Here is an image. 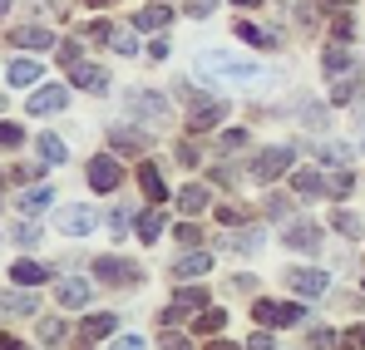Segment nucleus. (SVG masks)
<instances>
[{
  "label": "nucleus",
  "mask_w": 365,
  "mask_h": 350,
  "mask_svg": "<svg viewBox=\"0 0 365 350\" xmlns=\"http://www.w3.org/2000/svg\"><path fill=\"white\" fill-rule=\"evenodd\" d=\"M336 227H341L346 237H361V232H365V222L356 217V212H336Z\"/></svg>",
  "instance_id": "32"
},
{
  "label": "nucleus",
  "mask_w": 365,
  "mask_h": 350,
  "mask_svg": "<svg viewBox=\"0 0 365 350\" xmlns=\"http://www.w3.org/2000/svg\"><path fill=\"white\" fill-rule=\"evenodd\" d=\"M287 168H292V148H267V153L252 163V177H257V182H272V177H282Z\"/></svg>",
  "instance_id": "4"
},
{
  "label": "nucleus",
  "mask_w": 365,
  "mask_h": 350,
  "mask_svg": "<svg viewBox=\"0 0 365 350\" xmlns=\"http://www.w3.org/2000/svg\"><path fill=\"white\" fill-rule=\"evenodd\" d=\"M50 202H55V192H50V187H35L20 207H25V212H40V207H50Z\"/></svg>",
  "instance_id": "31"
},
{
  "label": "nucleus",
  "mask_w": 365,
  "mask_h": 350,
  "mask_svg": "<svg viewBox=\"0 0 365 350\" xmlns=\"http://www.w3.org/2000/svg\"><path fill=\"white\" fill-rule=\"evenodd\" d=\"M178 207H182V212H202V207H207V187L187 182V187L178 192Z\"/></svg>",
  "instance_id": "19"
},
{
  "label": "nucleus",
  "mask_w": 365,
  "mask_h": 350,
  "mask_svg": "<svg viewBox=\"0 0 365 350\" xmlns=\"http://www.w3.org/2000/svg\"><path fill=\"white\" fill-rule=\"evenodd\" d=\"M237 35H242V40H252V45H262V50H267V45H277V40H272L267 30H257L252 20H242V25H237Z\"/></svg>",
  "instance_id": "30"
},
{
  "label": "nucleus",
  "mask_w": 365,
  "mask_h": 350,
  "mask_svg": "<svg viewBox=\"0 0 365 350\" xmlns=\"http://www.w3.org/2000/svg\"><path fill=\"white\" fill-rule=\"evenodd\" d=\"M257 321L282 331V326H297L302 321V306H282V301H257Z\"/></svg>",
  "instance_id": "5"
},
{
  "label": "nucleus",
  "mask_w": 365,
  "mask_h": 350,
  "mask_svg": "<svg viewBox=\"0 0 365 350\" xmlns=\"http://www.w3.org/2000/svg\"><path fill=\"white\" fill-rule=\"evenodd\" d=\"M64 104H69V89L64 84H45V89L30 94V114H60Z\"/></svg>",
  "instance_id": "7"
},
{
  "label": "nucleus",
  "mask_w": 365,
  "mask_h": 350,
  "mask_svg": "<svg viewBox=\"0 0 365 350\" xmlns=\"http://www.w3.org/2000/svg\"><path fill=\"white\" fill-rule=\"evenodd\" d=\"M138 182H143V192H148L153 202H163V192H168V187H163V177H158L153 163H143V168H138Z\"/></svg>",
  "instance_id": "21"
},
{
  "label": "nucleus",
  "mask_w": 365,
  "mask_h": 350,
  "mask_svg": "<svg viewBox=\"0 0 365 350\" xmlns=\"http://www.w3.org/2000/svg\"><path fill=\"white\" fill-rule=\"evenodd\" d=\"M356 94H361V84H356V74H341V84H336V94H331V99H336V104H351Z\"/></svg>",
  "instance_id": "29"
},
{
  "label": "nucleus",
  "mask_w": 365,
  "mask_h": 350,
  "mask_svg": "<svg viewBox=\"0 0 365 350\" xmlns=\"http://www.w3.org/2000/svg\"><path fill=\"white\" fill-rule=\"evenodd\" d=\"M287 282H292L297 296H321L326 292V272H306V267H297V272H287Z\"/></svg>",
  "instance_id": "10"
},
{
  "label": "nucleus",
  "mask_w": 365,
  "mask_h": 350,
  "mask_svg": "<svg viewBox=\"0 0 365 350\" xmlns=\"http://www.w3.org/2000/svg\"><path fill=\"white\" fill-rule=\"evenodd\" d=\"M60 59L74 69V64H79V40H64V45H60Z\"/></svg>",
  "instance_id": "40"
},
{
  "label": "nucleus",
  "mask_w": 365,
  "mask_h": 350,
  "mask_svg": "<svg viewBox=\"0 0 365 350\" xmlns=\"http://www.w3.org/2000/svg\"><path fill=\"white\" fill-rule=\"evenodd\" d=\"M321 158L341 168V163H351V148H341V143H326V148H321Z\"/></svg>",
  "instance_id": "33"
},
{
  "label": "nucleus",
  "mask_w": 365,
  "mask_h": 350,
  "mask_svg": "<svg viewBox=\"0 0 365 350\" xmlns=\"http://www.w3.org/2000/svg\"><path fill=\"white\" fill-rule=\"evenodd\" d=\"M207 306V292L202 287H182L178 296H173V306L163 311V321H182V316H192V311H202Z\"/></svg>",
  "instance_id": "6"
},
{
  "label": "nucleus",
  "mask_w": 365,
  "mask_h": 350,
  "mask_svg": "<svg viewBox=\"0 0 365 350\" xmlns=\"http://www.w3.org/2000/svg\"><path fill=\"white\" fill-rule=\"evenodd\" d=\"M232 5H257V0H232Z\"/></svg>",
  "instance_id": "51"
},
{
  "label": "nucleus",
  "mask_w": 365,
  "mask_h": 350,
  "mask_svg": "<svg viewBox=\"0 0 365 350\" xmlns=\"http://www.w3.org/2000/svg\"><path fill=\"white\" fill-rule=\"evenodd\" d=\"M287 212H292V207H287V197H272V202H267V217H272V222H282Z\"/></svg>",
  "instance_id": "41"
},
{
  "label": "nucleus",
  "mask_w": 365,
  "mask_h": 350,
  "mask_svg": "<svg viewBox=\"0 0 365 350\" xmlns=\"http://www.w3.org/2000/svg\"><path fill=\"white\" fill-rule=\"evenodd\" d=\"M35 148H40V158H45V163H64V143L55 138V133H40V143H35Z\"/></svg>",
  "instance_id": "24"
},
{
  "label": "nucleus",
  "mask_w": 365,
  "mask_h": 350,
  "mask_svg": "<svg viewBox=\"0 0 365 350\" xmlns=\"http://www.w3.org/2000/svg\"><path fill=\"white\" fill-rule=\"evenodd\" d=\"M89 182H94V192H114L123 182V168L114 158H94V163H89Z\"/></svg>",
  "instance_id": "9"
},
{
  "label": "nucleus",
  "mask_w": 365,
  "mask_h": 350,
  "mask_svg": "<svg viewBox=\"0 0 365 350\" xmlns=\"http://www.w3.org/2000/svg\"><path fill=\"white\" fill-rule=\"evenodd\" d=\"M222 114H227V104H222V99H207V94L187 89V128H192V133H202V128L222 123Z\"/></svg>",
  "instance_id": "2"
},
{
  "label": "nucleus",
  "mask_w": 365,
  "mask_h": 350,
  "mask_svg": "<svg viewBox=\"0 0 365 350\" xmlns=\"http://www.w3.org/2000/svg\"><path fill=\"white\" fill-rule=\"evenodd\" d=\"M60 306H69V311H79L84 301H89V282H60Z\"/></svg>",
  "instance_id": "16"
},
{
  "label": "nucleus",
  "mask_w": 365,
  "mask_h": 350,
  "mask_svg": "<svg viewBox=\"0 0 365 350\" xmlns=\"http://www.w3.org/2000/svg\"><path fill=\"white\" fill-rule=\"evenodd\" d=\"M331 192H336V197H346V192H351V173H336V177H331Z\"/></svg>",
  "instance_id": "44"
},
{
  "label": "nucleus",
  "mask_w": 365,
  "mask_h": 350,
  "mask_svg": "<svg viewBox=\"0 0 365 350\" xmlns=\"http://www.w3.org/2000/svg\"><path fill=\"white\" fill-rule=\"evenodd\" d=\"M40 74H45V64H40V59H10V64H5V84H10V89L40 84Z\"/></svg>",
  "instance_id": "8"
},
{
  "label": "nucleus",
  "mask_w": 365,
  "mask_h": 350,
  "mask_svg": "<svg viewBox=\"0 0 365 350\" xmlns=\"http://www.w3.org/2000/svg\"><path fill=\"white\" fill-rule=\"evenodd\" d=\"M212 10H217V0H192V5H187V15H197V20L212 15Z\"/></svg>",
  "instance_id": "42"
},
{
  "label": "nucleus",
  "mask_w": 365,
  "mask_h": 350,
  "mask_svg": "<svg viewBox=\"0 0 365 350\" xmlns=\"http://www.w3.org/2000/svg\"><path fill=\"white\" fill-rule=\"evenodd\" d=\"M109 350H143L138 336H119V341H109Z\"/></svg>",
  "instance_id": "43"
},
{
  "label": "nucleus",
  "mask_w": 365,
  "mask_h": 350,
  "mask_svg": "<svg viewBox=\"0 0 365 350\" xmlns=\"http://www.w3.org/2000/svg\"><path fill=\"white\" fill-rule=\"evenodd\" d=\"M321 187H331V182H321L316 173H297V192H321Z\"/></svg>",
  "instance_id": "35"
},
{
  "label": "nucleus",
  "mask_w": 365,
  "mask_h": 350,
  "mask_svg": "<svg viewBox=\"0 0 365 350\" xmlns=\"http://www.w3.org/2000/svg\"><path fill=\"white\" fill-rule=\"evenodd\" d=\"M15 45H25V50H45V45H50V30L30 25V30H20V35H15Z\"/></svg>",
  "instance_id": "25"
},
{
  "label": "nucleus",
  "mask_w": 365,
  "mask_h": 350,
  "mask_svg": "<svg viewBox=\"0 0 365 350\" xmlns=\"http://www.w3.org/2000/svg\"><path fill=\"white\" fill-rule=\"evenodd\" d=\"M197 69H202V74H227V79H257V74H262V64L237 59V55H222V50H207V55L197 59Z\"/></svg>",
  "instance_id": "1"
},
{
  "label": "nucleus",
  "mask_w": 365,
  "mask_h": 350,
  "mask_svg": "<svg viewBox=\"0 0 365 350\" xmlns=\"http://www.w3.org/2000/svg\"><path fill=\"white\" fill-rule=\"evenodd\" d=\"M94 277L109 282V287H133L143 272H138L133 262H123V257H99V262H94Z\"/></svg>",
  "instance_id": "3"
},
{
  "label": "nucleus",
  "mask_w": 365,
  "mask_h": 350,
  "mask_svg": "<svg viewBox=\"0 0 365 350\" xmlns=\"http://www.w3.org/2000/svg\"><path fill=\"white\" fill-rule=\"evenodd\" d=\"M158 232H163V212L153 207V212H143V217H138V237H143V242H153Z\"/></svg>",
  "instance_id": "28"
},
{
  "label": "nucleus",
  "mask_w": 365,
  "mask_h": 350,
  "mask_svg": "<svg viewBox=\"0 0 365 350\" xmlns=\"http://www.w3.org/2000/svg\"><path fill=\"white\" fill-rule=\"evenodd\" d=\"M321 64H326V74H356V59H351V50H346V45H331Z\"/></svg>",
  "instance_id": "15"
},
{
  "label": "nucleus",
  "mask_w": 365,
  "mask_h": 350,
  "mask_svg": "<svg viewBox=\"0 0 365 350\" xmlns=\"http://www.w3.org/2000/svg\"><path fill=\"white\" fill-rule=\"evenodd\" d=\"M247 350H272V336H267V331H257V336L247 341Z\"/></svg>",
  "instance_id": "48"
},
{
  "label": "nucleus",
  "mask_w": 365,
  "mask_h": 350,
  "mask_svg": "<svg viewBox=\"0 0 365 350\" xmlns=\"http://www.w3.org/2000/svg\"><path fill=\"white\" fill-rule=\"evenodd\" d=\"M84 336H89V341L114 336V316H89V321H84Z\"/></svg>",
  "instance_id": "27"
},
{
  "label": "nucleus",
  "mask_w": 365,
  "mask_h": 350,
  "mask_svg": "<svg viewBox=\"0 0 365 350\" xmlns=\"http://www.w3.org/2000/svg\"><path fill=\"white\" fill-rule=\"evenodd\" d=\"M0 138H5V148H20V128H15V123H5Z\"/></svg>",
  "instance_id": "45"
},
{
  "label": "nucleus",
  "mask_w": 365,
  "mask_h": 350,
  "mask_svg": "<svg viewBox=\"0 0 365 350\" xmlns=\"http://www.w3.org/2000/svg\"><path fill=\"white\" fill-rule=\"evenodd\" d=\"M242 143H247V133H242V128H232V133H222V148H242Z\"/></svg>",
  "instance_id": "47"
},
{
  "label": "nucleus",
  "mask_w": 365,
  "mask_h": 350,
  "mask_svg": "<svg viewBox=\"0 0 365 350\" xmlns=\"http://www.w3.org/2000/svg\"><path fill=\"white\" fill-rule=\"evenodd\" d=\"M168 25V5H148V10H138V30H163Z\"/></svg>",
  "instance_id": "23"
},
{
  "label": "nucleus",
  "mask_w": 365,
  "mask_h": 350,
  "mask_svg": "<svg viewBox=\"0 0 365 350\" xmlns=\"http://www.w3.org/2000/svg\"><path fill=\"white\" fill-rule=\"evenodd\" d=\"M0 306H5V316H35V306H40V301H35V296H25V292H10Z\"/></svg>",
  "instance_id": "20"
},
{
  "label": "nucleus",
  "mask_w": 365,
  "mask_h": 350,
  "mask_svg": "<svg viewBox=\"0 0 365 350\" xmlns=\"http://www.w3.org/2000/svg\"><path fill=\"white\" fill-rule=\"evenodd\" d=\"M133 109L148 118H163L168 114V99H158V94H133Z\"/></svg>",
  "instance_id": "22"
},
{
  "label": "nucleus",
  "mask_w": 365,
  "mask_h": 350,
  "mask_svg": "<svg viewBox=\"0 0 365 350\" xmlns=\"http://www.w3.org/2000/svg\"><path fill=\"white\" fill-rule=\"evenodd\" d=\"M84 5H114V0H84Z\"/></svg>",
  "instance_id": "50"
},
{
  "label": "nucleus",
  "mask_w": 365,
  "mask_h": 350,
  "mask_svg": "<svg viewBox=\"0 0 365 350\" xmlns=\"http://www.w3.org/2000/svg\"><path fill=\"white\" fill-rule=\"evenodd\" d=\"M109 148H114V153H148V133H138V128H114V133H109Z\"/></svg>",
  "instance_id": "11"
},
{
  "label": "nucleus",
  "mask_w": 365,
  "mask_h": 350,
  "mask_svg": "<svg viewBox=\"0 0 365 350\" xmlns=\"http://www.w3.org/2000/svg\"><path fill=\"white\" fill-rule=\"evenodd\" d=\"M207 350H237V346H227V341H212V346H207Z\"/></svg>",
  "instance_id": "49"
},
{
  "label": "nucleus",
  "mask_w": 365,
  "mask_h": 350,
  "mask_svg": "<svg viewBox=\"0 0 365 350\" xmlns=\"http://www.w3.org/2000/svg\"><path fill=\"white\" fill-rule=\"evenodd\" d=\"M74 84L89 89V94H104V89H109V74H104L99 64H74Z\"/></svg>",
  "instance_id": "13"
},
{
  "label": "nucleus",
  "mask_w": 365,
  "mask_h": 350,
  "mask_svg": "<svg viewBox=\"0 0 365 350\" xmlns=\"http://www.w3.org/2000/svg\"><path fill=\"white\" fill-rule=\"evenodd\" d=\"M60 227H64V232H74V237H84L89 227H94V212H89V207H64Z\"/></svg>",
  "instance_id": "14"
},
{
  "label": "nucleus",
  "mask_w": 365,
  "mask_h": 350,
  "mask_svg": "<svg viewBox=\"0 0 365 350\" xmlns=\"http://www.w3.org/2000/svg\"><path fill=\"white\" fill-rule=\"evenodd\" d=\"M10 282H20V287H40V282H45V267H35V262H15V267H10Z\"/></svg>",
  "instance_id": "18"
},
{
  "label": "nucleus",
  "mask_w": 365,
  "mask_h": 350,
  "mask_svg": "<svg viewBox=\"0 0 365 350\" xmlns=\"http://www.w3.org/2000/svg\"><path fill=\"white\" fill-rule=\"evenodd\" d=\"M178 242H187V247H192V242H202V232H197L192 222H182V227H178Z\"/></svg>",
  "instance_id": "46"
},
{
  "label": "nucleus",
  "mask_w": 365,
  "mask_h": 350,
  "mask_svg": "<svg viewBox=\"0 0 365 350\" xmlns=\"http://www.w3.org/2000/svg\"><path fill=\"white\" fill-rule=\"evenodd\" d=\"M5 237H10V242H40V232H35V227H25V222H10Z\"/></svg>",
  "instance_id": "34"
},
{
  "label": "nucleus",
  "mask_w": 365,
  "mask_h": 350,
  "mask_svg": "<svg viewBox=\"0 0 365 350\" xmlns=\"http://www.w3.org/2000/svg\"><path fill=\"white\" fill-rule=\"evenodd\" d=\"M232 247H237V252H257V247H262V232H257V227H247V232L237 237Z\"/></svg>",
  "instance_id": "36"
},
{
  "label": "nucleus",
  "mask_w": 365,
  "mask_h": 350,
  "mask_svg": "<svg viewBox=\"0 0 365 350\" xmlns=\"http://www.w3.org/2000/svg\"><path fill=\"white\" fill-rule=\"evenodd\" d=\"M287 247L316 252V247H321V227H316V222H292V227H287Z\"/></svg>",
  "instance_id": "12"
},
{
  "label": "nucleus",
  "mask_w": 365,
  "mask_h": 350,
  "mask_svg": "<svg viewBox=\"0 0 365 350\" xmlns=\"http://www.w3.org/2000/svg\"><path fill=\"white\" fill-rule=\"evenodd\" d=\"M158 350H192V341H182V336H173V331H163V336H158Z\"/></svg>",
  "instance_id": "37"
},
{
  "label": "nucleus",
  "mask_w": 365,
  "mask_h": 350,
  "mask_svg": "<svg viewBox=\"0 0 365 350\" xmlns=\"http://www.w3.org/2000/svg\"><path fill=\"white\" fill-rule=\"evenodd\" d=\"M109 40H114V50H119V55H133V50H138V45H133V35H128V30H119V35H109Z\"/></svg>",
  "instance_id": "39"
},
{
  "label": "nucleus",
  "mask_w": 365,
  "mask_h": 350,
  "mask_svg": "<svg viewBox=\"0 0 365 350\" xmlns=\"http://www.w3.org/2000/svg\"><path fill=\"white\" fill-rule=\"evenodd\" d=\"M336 346H341L336 331H316V336H311V350H336Z\"/></svg>",
  "instance_id": "38"
},
{
  "label": "nucleus",
  "mask_w": 365,
  "mask_h": 350,
  "mask_svg": "<svg viewBox=\"0 0 365 350\" xmlns=\"http://www.w3.org/2000/svg\"><path fill=\"white\" fill-rule=\"evenodd\" d=\"M222 321H227L222 311H202V316L192 321V331H197V336H217V331H222Z\"/></svg>",
  "instance_id": "26"
},
{
  "label": "nucleus",
  "mask_w": 365,
  "mask_h": 350,
  "mask_svg": "<svg viewBox=\"0 0 365 350\" xmlns=\"http://www.w3.org/2000/svg\"><path fill=\"white\" fill-rule=\"evenodd\" d=\"M207 267H212V257H207V252H187V257H178V267H173V272H178V277H202Z\"/></svg>",
  "instance_id": "17"
}]
</instances>
